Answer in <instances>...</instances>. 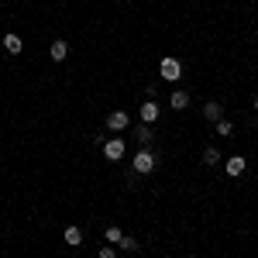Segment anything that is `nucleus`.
Instances as JSON below:
<instances>
[{
    "instance_id": "nucleus-15",
    "label": "nucleus",
    "mask_w": 258,
    "mask_h": 258,
    "mask_svg": "<svg viewBox=\"0 0 258 258\" xmlns=\"http://www.w3.org/2000/svg\"><path fill=\"white\" fill-rule=\"evenodd\" d=\"M138 141H141V145H148V141H152V127H148V124L138 127Z\"/></svg>"
},
{
    "instance_id": "nucleus-6",
    "label": "nucleus",
    "mask_w": 258,
    "mask_h": 258,
    "mask_svg": "<svg viewBox=\"0 0 258 258\" xmlns=\"http://www.w3.org/2000/svg\"><path fill=\"white\" fill-rule=\"evenodd\" d=\"M48 55H52L55 62H62L66 55H69V45H66L62 38H55V41H52V48H48Z\"/></svg>"
},
{
    "instance_id": "nucleus-10",
    "label": "nucleus",
    "mask_w": 258,
    "mask_h": 258,
    "mask_svg": "<svg viewBox=\"0 0 258 258\" xmlns=\"http://www.w3.org/2000/svg\"><path fill=\"white\" fill-rule=\"evenodd\" d=\"M244 165H248V162L241 159V155H234V159H227V176H241V172H244Z\"/></svg>"
},
{
    "instance_id": "nucleus-13",
    "label": "nucleus",
    "mask_w": 258,
    "mask_h": 258,
    "mask_svg": "<svg viewBox=\"0 0 258 258\" xmlns=\"http://www.w3.org/2000/svg\"><path fill=\"white\" fill-rule=\"evenodd\" d=\"M203 162H207V165H217V162H220V152H217V148H207V152H203Z\"/></svg>"
},
{
    "instance_id": "nucleus-16",
    "label": "nucleus",
    "mask_w": 258,
    "mask_h": 258,
    "mask_svg": "<svg viewBox=\"0 0 258 258\" xmlns=\"http://www.w3.org/2000/svg\"><path fill=\"white\" fill-rule=\"evenodd\" d=\"M120 238H124V234H120V227H107V241H110V244H117Z\"/></svg>"
},
{
    "instance_id": "nucleus-1",
    "label": "nucleus",
    "mask_w": 258,
    "mask_h": 258,
    "mask_svg": "<svg viewBox=\"0 0 258 258\" xmlns=\"http://www.w3.org/2000/svg\"><path fill=\"white\" fill-rule=\"evenodd\" d=\"M179 73H182V66H179V59H172V55H165V59L159 62V76L165 83H176Z\"/></svg>"
},
{
    "instance_id": "nucleus-11",
    "label": "nucleus",
    "mask_w": 258,
    "mask_h": 258,
    "mask_svg": "<svg viewBox=\"0 0 258 258\" xmlns=\"http://www.w3.org/2000/svg\"><path fill=\"white\" fill-rule=\"evenodd\" d=\"M4 48H7V55H18L21 52V38L18 35H7V38H4Z\"/></svg>"
},
{
    "instance_id": "nucleus-8",
    "label": "nucleus",
    "mask_w": 258,
    "mask_h": 258,
    "mask_svg": "<svg viewBox=\"0 0 258 258\" xmlns=\"http://www.w3.org/2000/svg\"><path fill=\"white\" fill-rule=\"evenodd\" d=\"M155 117H159V103H152V100H148V103H141V120H145V124H152Z\"/></svg>"
},
{
    "instance_id": "nucleus-7",
    "label": "nucleus",
    "mask_w": 258,
    "mask_h": 258,
    "mask_svg": "<svg viewBox=\"0 0 258 258\" xmlns=\"http://www.w3.org/2000/svg\"><path fill=\"white\" fill-rule=\"evenodd\" d=\"M62 238H66L69 248H80V244H83V231H80V227H66V234H62Z\"/></svg>"
},
{
    "instance_id": "nucleus-3",
    "label": "nucleus",
    "mask_w": 258,
    "mask_h": 258,
    "mask_svg": "<svg viewBox=\"0 0 258 258\" xmlns=\"http://www.w3.org/2000/svg\"><path fill=\"white\" fill-rule=\"evenodd\" d=\"M103 155H107L110 162L124 159V141H120V138H110V141H103Z\"/></svg>"
},
{
    "instance_id": "nucleus-18",
    "label": "nucleus",
    "mask_w": 258,
    "mask_h": 258,
    "mask_svg": "<svg viewBox=\"0 0 258 258\" xmlns=\"http://www.w3.org/2000/svg\"><path fill=\"white\" fill-rule=\"evenodd\" d=\"M255 110H258V97H255Z\"/></svg>"
},
{
    "instance_id": "nucleus-9",
    "label": "nucleus",
    "mask_w": 258,
    "mask_h": 258,
    "mask_svg": "<svg viewBox=\"0 0 258 258\" xmlns=\"http://www.w3.org/2000/svg\"><path fill=\"white\" fill-rule=\"evenodd\" d=\"M203 117H207V120H214V124L220 120V103H217V100H210V103H203Z\"/></svg>"
},
{
    "instance_id": "nucleus-17",
    "label": "nucleus",
    "mask_w": 258,
    "mask_h": 258,
    "mask_svg": "<svg viewBox=\"0 0 258 258\" xmlns=\"http://www.w3.org/2000/svg\"><path fill=\"white\" fill-rule=\"evenodd\" d=\"M97 258H114V248H110V244H107V248H100V255Z\"/></svg>"
},
{
    "instance_id": "nucleus-2",
    "label": "nucleus",
    "mask_w": 258,
    "mask_h": 258,
    "mask_svg": "<svg viewBox=\"0 0 258 258\" xmlns=\"http://www.w3.org/2000/svg\"><path fill=\"white\" fill-rule=\"evenodd\" d=\"M131 165H135V172H152V169H155V155H152L148 148H141Z\"/></svg>"
},
{
    "instance_id": "nucleus-4",
    "label": "nucleus",
    "mask_w": 258,
    "mask_h": 258,
    "mask_svg": "<svg viewBox=\"0 0 258 258\" xmlns=\"http://www.w3.org/2000/svg\"><path fill=\"white\" fill-rule=\"evenodd\" d=\"M107 127H110V131H124V127H127V114H124V110H110Z\"/></svg>"
},
{
    "instance_id": "nucleus-14",
    "label": "nucleus",
    "mask_w": 258,
    "mask_h": 258,
    "mask_svg": "<svg viewBox=\"0 0 258 258\" xmlns=\"http://www.w3.org/2000/svg\"><path fill=\"white\" fill-rule=\"evenodd\" d=\"M117 244L124 248V251H138V238H120Z\"/></svg>"
},
{
    "instance_id": "nucleus-12",
    "label": "nucleus",
    "mask_w": 258,
    "mask_h": 258,
    "mask_svg": "<svg viewBox=\"0 0 258 258\" xmlns=\"http://www.w3.org/2000/svg\"><path fill=\"white\" fill-rule=\"evenodd\" d=\"M217 135H224V138H231V135H234V124L220 117V120H217Z\"/></svg>"
},
{
    "instance_id": "nucleus-5",
    "label": "nucleus",
    "mask_w": 258,
    "mask_h": 258,
    "mask_svg": "<svg viewBox=\"0 0 258 258\" xmlns=\"http://www.w3.org/2000/svg\"><path fill=\"white\" fill-rule=\"evenodd\" d=\"M169 107H172V110H186V107H189V93H186V90H176V93L169 97Z\"/></svg>"
}]
</instances>
